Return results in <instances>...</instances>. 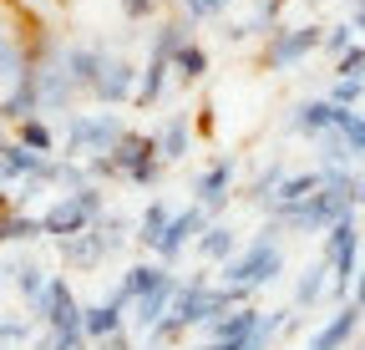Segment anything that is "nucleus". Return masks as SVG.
I'll list each match as a JSON object with an SVG mask.
<instances>
[{"instance_id": "obj_10", "label": "nucleus", "mask_w": 365, "mask_h": 350, "mask_svg": "<svg viewBox=\"0 0 365 350\" xmlns=\"http://www.w3.org/2000/svg\"><path fill=\"white\" fill-rule=\"evenodd\" d=\"M76 97H86V92L71 81L66 61L41 66V112H71V107H76Z\"/></svg>"}, {"instance_id": "obj_14", "label": "nucleus", "mask_w": 365, "mask_h": 350, "mask_svg": "<svg viewBox=\"0 0 365 350\" xmlns=\"http://www.w3.org/2000/svg\"><path fill=\"white\" fill-rule=\"evenodd\" d=\"M319 188H325V168H314V173H289V178H284V188L274 193V203H269V218H274V213H284V208L309 203Z\"/></svg>"}, {"instance_id": "obj_6", "label": "nucleus", "mask_w": 365, "mask_h": 350, "mask_svg": "<svg viewBox=\"0 0 365 350\" xmlns=\"http://www.w3.org/2000/svg\"><path fill=\"white\" fill-rule=\"evenodd\" d=\"M319 259L330 264L335 294L350 299V289H355V279H360V229H355V218H345V224H335V229L325 234V254H319Z\"/></svg>"}, {"instance_id": "obj_47", "label": "nucleus", "mask_w": 365, "mask_h": 350, "mask_svg": "<svg viewBox=\"0 0 365 350\" xmlns=\"http://www.w3.org/2000/svg\"><path fill=\"white\" fill-rule=\"evenodd\" d=\"M203 350H218V345H203Z\"/></svg>"}, {"instance_id": "obj_39", "label": "nucleus", "mask_w": 365, "mask_h": 350, "mask_svg": "<svg viewBox=\"0 0 365 350\" xmlns=\"http://www.w3.org/2000/svg\"><path fill=\"white\" fill-rule=\"evenodd\" d=\"M228 6V0H188V6H182V16L188 21H208V16H218Z\"/></svg>"}, {"instance_id": "obj_46", "label": "nucleus", "mask_w": 365, "mask_h": 350, "mask_svg": "<svg viewBox=\"0 0 365 350\" xmlns=\"http://www.w3.org/2000/svg\"><path fill=\"white\" fill-rule=\"evenodd\" d=\"M6 148H11V143H6V138H0V153H6Z\"/></svg>"}, {"instance_id": "obj_7", "label": "nucleus", "mask_w": 365, "mask_h": 350, "mask_svg": "<svg viewBox=\"0 0 365 350\" xmlns=\"http://www.w3.org/2000/svg\"><path fill=\"white\" fill-rule=\"evenodd\" d=\"M208 224H213V213L203 203H188L182 213H173V224H168V234L158 244V264H173V259L188 249V239H203L208 234Z\"/></svg>"}, {"instance_id": "obj_32", "label": "nucleus", "mask_w": 365, "mask_h": 350, "mask_svg": "<svg viewBox=\"0 0 365 350\" xmlns=\"http://www.w3.org/2000/svg\"><path fill=\"white\" fill-rule=\"evenodd\" d=\"M335 133H340V138L350 143V153L365 163V112H345V107H340V122H335Z\"/></svg>"}, {"instance_id": "obj_30", "label": "nucleus", "mask_w": 365, "mask_h": 350, "mask_svg": "<svg viewBox=\"0 0 365 350\" xmlns=\"http://www.w3.org/2000/svg\"><path fill=\"white\" fill-rule=\"evenodd\" d=\"M325 274H330V264L319 259V264H309L304 274H299V289H294V310H309V304L325 294Z\"/></svg>"}, {"instance_id": "obj_5", "label": "nucleus", "mask_w": 365, "mask_h": 350, "mask_svg": "<svg viewBox=\"0 0 365 350\" xmlns=\"http://www.w3.org/2000/svg\"><path fill=\"white\" fill-rule=\"evenodd\" d=\"M325 46V26H279L269 41H264V51H259V66L264 71H289L299 66L309 51Z\"/></svg>"}, {"instance_id": "obj_22", "label": "nucleus", "mask_w": 365, "mask_h": 350, "mask_svg": "<svg viewBox=\"0 0 365 350\" xmlns=\"http://www.w3.org/2000/svg\"><path fill=\"white\" fill-rule=\"evenodd\" d=\"M168 224H173L168 203H163V198H153V203H148V213L137 218V229H132V244H137V249H153V254H158V244H163Z\"/></svg>"}, {"instance_id": "obj_2", "label": "nucleus", "mask_w": 365, "mask_h": 350, "mask_svg": "<svg viewBox=\"0 0 365 350\" xmlns=\"http://www.w3.org/2000/svg\"><path fill=\"white\" fill-rule=\"evenodd\" d=\"M107 213V193L91 183V188H81V193H61L51 208L41 213V229H46V239H56V244H71V239H81L97 218Z\"/></svg>"}, {"instance_id": "obj_1", "label": "nucleus", "mask_w": 365, "mask_h": 350, "mask_svg": "<svg viewBox=\"0 0 365 350\" xmlns=\"http://www.w3.org/2000/svg\"><path fill=\"white\" fill-rule=\"evenodd\" d=\"M279 269H284V249H279V224H274V218H269V224L234 254V259H228V264H223V279L228 284H234V289H264V284H274V279H279Z\"/></svg>"}, {"instance_id": "obj_16", "label": "nucleus", "mask_w": 365, "mask_h": 350, "mask_svg": "<svg viewBox=\"0 0 365 350\" xmlns=\"http://www.w3.org/2000/svg\"><path fill=\"white\" fill-rule=\"evenodd\" d=\"M31 66H36V61H31L26 36H21V31H0V81H6V86H16V81H21Z\"/></svg>"}, {"instance_id": "obj_38", "label": "nucleus", "mask_w": 365, "mask_h": 350, "mask_svg": "<svg viewBox=\"0 0 365 350\" xmlns=\"http://www.w3.org/2000/svg\"><path fill=\"white\" fill-rule=\"evenodd\" d=\"M122 11H127V21H153L163 11V0H122Z\"/></svg>"}, {"instance_id": "obj_25", "label": "nucleus", "mask_w": 365, "mask_h": 350, "mask_svg": "<svg viewBox=\"0 0 365 350\" xmlns=\"http://www.w3.org/2000/svg\"><path fill=\"white\" fill-rule=\"evenodd\" d=\"M198 254H203V259H213V264H228V259L239 254V234L213 218V224H208V234L198 239Z\"/></svg>"}, {"instance_id": "obj_31", "label": "nucleus", "mask_w": 365, "mask_h": 350, "mask_svg": "<svg viewBox=\"0 0 365 350\" xmlns=\"http://www.w3.org/2000/svg\"><path fill=\"white\" fill-rule=\"evenodd\" d=\"M91 229H97V239L107 244V254H117V249H122V244L132 239V234H127L132 224H127L122 213H112V208H107V213H102V218H97V224H91Z\"/></svg>"}, {"instance_id": "obj_24", "label": "nucleus", "mask_w": 365, "mask_h": 350, "mask_svg": "<svg viewBox=\"0 0 365 350\" xmlns=\"http://www.w3.org/2000/svg\"><path fill=\"white\" fill-rule=\"evenodd\" d=\"M61 259H66V264H71V269H97V264H102V259H112V254H107V244L97 239V229H86L81 239H71V244H61Z\"/></svg>"}, {"instance_id": "obj_36", "label": "nucleus", "mask_w": 365, "mask_h": 350, "mask_svg": "<svg viewBox=\"0 0 365 350\" xmlns=\"http://www.w3.org/2000/svg\"><path fill=\"white\" fill-rule=\"evenodd\" d=\"M335 76H340V81H365V46H350V51L335 61Z\"/></svg>"}, {"instance_id": "obj_34", "label": "nucleus", "mask_w": 365, "mask_h": 350, "mask_svg": "<svg viewBox=\"0 0 365 350\" xmlns=\"http://www.w3.org/2000/svg\"><path fill=\"white\" fill-rule=\"evenodd\" d=\"M350 46H360V41H355V26L350 21H340V26H325V46H319V51H330L335 61L350 51Z\"/></svg>"}, {"instance_id": "obj_3", "label": "nucleus", "mask_w": 365, "mask_h": 350, "mask_svg": "<svg viewBox=\"0 0 365 350\" xmlns=\"http://www.w3.org/2000/svg\"><path fill=\"white\" fill-rule=\"evenodd\" d=\"M127 138V127L117 112H71L66 117V158L71 153H86V158H107L117 143Z\"/></svg>"}, {"instance_id": "obj_20", "label": "nucleus", "mask_w": 365, "mask_h": 350, "mask_svg": "<svg viewBox=\"0 0 365 350\" xmlns=\"http://www.w3.org/2000/svg\"><path fill=\"white\" fill-rule=\"evenodd\" d=\"M182 46H193V21L178 11V16H168V21H163V26L153 31V56L173 61V56H178Z\"/></svg>"}, {"instance_id": "obj_9", "label": "nucleus", "mask_w": 365, "mask_h": 350, "mask_svg": "<svg viewBox=\"0 0 365 350\" xmlns=\"http://www.w3.org/2000/svg\"><path fill=\"white\" fill-rule=\"evenodd\" d=\"M41 117V66H31L6 97H0V122H11V127H21V122H36Z\"/></svg>"}, {"instance_id": "obj_37", "label": "nucleus", "mask_w": 365, "mask_h": 350, "mask_svg": "<svg viewBox=\"0 0 365 350\" xmlns=\"http://www.w3.org/2000/svg\"><path fill=\"white\" fill-rule=\"evenodd\" d=\"M365 97V81H340L335 76V86H330V102L335 107H345V112H355V102Z\"/></svg>"}, {"instance_id": "obj_15", "label": "nucleus", "mask_w": 365, "mask_h": 350, "mask_svg": "<svg viewBox=\"0 0 365 350\" xmlns=\"http://www.w3.org/2000/svg\"><path fill=\"white\" fill-rule=\"evenodd\" d=\"M284 6H289V0H259V6H254V16L249 21H239V26H228L223 36L228 41H249V36H274V31H279V16H284Z\"/></svg>"}, {"instance_id": "obj_28", "label": "nucleus", "mask_w": 365, "mask_h": 350, "mask_svg": "<svg viewBox=\"0 0 365 350\" xmlns=\"http://www.w3.org/2000/svg\"><path fill=\"white\" fill-rule=\"evenodd\" d=\"M41 234H46V229H41V213H21V208H16V213L0 218V244H21V239L31 244V239H41Z\"/></svg>"}, {"instance_id": "obj_26", "label": "nucleus", "mask_w": 365, "mask_h": 350, "mask_svg": "<svg viewBox=\"0 0 365 350\" xmlns=\"http://www.w3.org/2000/svg\"><path fill=\"white\" fill-rule=\"evenodd\" d=\"M11 284H16V294L31 304V310H36V304H41V294H46V284H51V274H46L41 264H31V259H21V264L11 269Z\"/></svg>"}, {"instance_id": "obj_45", "label": "nucleus", "mask_w": 365, "mask_h": 350, "mask_svg": "<svg viewBox=\"0 0 365 350\" xmlns=\"http://www.w3.org/2000/svg\"><path fill=\"white\" fill-rule=\"evenodd\" d=\"M163 6H188V0H163Z\"/></svg>"}, {"instance_id": "obj_35", "label": "nucleus", "mask_w": 365, "mask_h": 350, "mask_svg": "<svg viewBox=\"0 0 365 350\" xmlns=\"http://www.w3.org/2000/svg\"><path fill=\"white\" fill-rule=\"evenodd\" d=\"M314 143H319V153H325V168H350L355 153H350V143L340 133H325V138H314Z\"/></svg>"}, {"instance_id": "obj_33", "label": "nucleus", "mask_w": 365, "mask_h": 350, "mask_svg": "<svg viewBox=\"0 0 365 350\" xmlns=\"http://www.w3.org/2000/svg\"><path fill=\"white\" fill-rule=\"evenodd\" d=\"M16 143L31 148V153H51V148H56V133L36 117V122H21V127H16Z\"/></svg>"}, {"instance_id": "obj_8", "label": "nucleus", "mask_w": 365, "mask_h": 350, "mask_svg": "<svg viewBox=\"0 0 365 350\" xmlns=\"http://www.w3.org/2000/svg\"><path fill=\"white\" fill-rule=\"evenodd\" d=\"M61 61H66V71H71V81L81 86V92L91 97V92H97V81H102V71H107V46H102V41H76V46H66L61 51Z\"/></svg>"}, {"instance_id": "obj_21", "label": "nucleus", "mask_w": 365, "mask_h": 350, "mask_svg": "<svg viewBox=\"0 0 365 350\" xmlns=\"http://www.w3.org/2000/svg\"><path fill=\"white\" fill-rule=\"evenodd\" d=\"M122 310L127 304L122 299H102V304H86V340H112V335H122Z\"/></svg>"}, {"instance_id": "obj_23", "label": "nucleus", "mask_w": 365, "mask_h": 350, "mask_svg": "<svg viewBox=\"0 0 365 350\" xmlns=\"http://www.w3.org/2000/svg\"><path fill=\"white\" fill-rule=\"evenodd\" d=\"M284 178H289V168H284L279 158H269V168H259V173H254V183L244 188V198H249V203H259V208L269 213V203H274V193L284 188Z\"/></svg>"}, {"instance_id": "obj_19", "label": "nucleus", "mask_w": 365, "mask_h": 350, "mask_svg": "<svg viewBox=\"0 0 365 350\" xmlns=\"http://www.w3.org/2000/svg\"><path fill=\"white\" fill-rule=\"evenodd\" d=\"M158 148H163V163H182L193 148V117L188 112H173L163 122V133H158Z\"/></svg>"}, {"instance_id": "obj_4", "label": "nucleus", "mask_w": 365, "mask_h": 350, "mask_svg": "<svg viewBox=\"0 0 365 350\" xmlns=\"http://www.w3.org/2000/svg\"><path fill=\"white\" fill-rule=\"evenodd\" d=\"M107 163H112V173L117 178H127V183H137V188H153L158 178H163V148H158V138L153 133H127L112 153H107Z\"/></svg>"}, {"instance_id": "obj_18", "label": "nucleus", "mask_w": 365, "mask_h": 350, "mask_svg": "<svg viewBox=\"0 0 365 350\" xmlns=\"http://www.w3.org/2000/svg\"><path fill=\"white\" fill-rule=\"evenodd\" d=\"M168 274H173L168 264H132V269L122 274V284H117V294H112V299H122V304H137L143 294H153V289H158Z\"/></svg>"}, {"instance_id": "obj_27", "label": "nucleus", "mask_w": 365, "mask_h": 350, "mask_svg": "<svg viewBox=\"0 0 365 350\" xmlns=\"http://www.w3.org/2000/svg\"><path fill=\"white\" fill-rule=\"evenodd\" d=\"M168 76H173V61H163V56H148V71H143V81H137V107H153L163 92H168Z\"/></svg>"}, {"instance_id": "obj_12", "label": "nucleus", "mask_w": 365, "mask_h": 350, "mask_svg": "<svg viewBox=\"0 0 365 350\" xmlns=\"http://www.w3.org/2000/svg\"><path fill=\"white\" fill-rule=\"evenodd\" d=\"M335 122H340V107L330 102V97H309V102H299L294 112H289V127L294 133H304V138H325V133H335Z\"/></svg>"}, {"instance_id": "obj_42", "label": "nucleus", "mask_w": 365, "mask_h": 350, "mask_svg": "<svg viewBox=\"0 0 365 350\" xmlns=\"http://www.w3.org/2000/svg\"><path fill=\"white\" fill-rule=\"evenodd\" d=\"M97 350H132V345H127V335H112V340H102Z\"/></svg>"}, {"instance_id": "obj_41", "label": "nucleus", "mask_w": 365, "mask_h": 350, "mask_svg": "<svg viewBox=\"0 0 365 350\" xmlns=\"http://www.w3.org/2000/svg\"><path fill=\"white\" fill-rule=\"evenodd\" d=\"M350 304H360V310H365V269H360V279H355V289H350Z\"/></svg>"}, {"instance_id": "obj_43", "label": "nucleus", "mask_w": 365, "mask_h": 350, "mask_svg": "<svg viewBox=\"0 0 365 350\" xmlns=\"http://www.w3.org/2000/svg\"><path fill=\"white\" fill-rule=\"evenodd\" d=\"M6 213H16V193H6V188H0V218H6Z\"/></svg>"}, {"instance_id": "obj_29", "label": "nucleus", "mask_w": 365, "mask_h": 350, "mask_svg": "<svg viewBox=\"0 0 365 350\" xmlns=\"http://www.w3.org/2000/svg\"><path fill=\"white\" fill-rule=\"evenodd\" d=\"M173 71H178V81H182V86L203 81V76H208V51L198 46V41H193V46H182V51L173 56Z\"/></svg>"}, {"instance_id": "obj_13", "label": "nucleus", "mask_w": 365, "mask_h": 350, "mask_svg": "<svg viewBox=\"0 0 365 350\" xmlns=\"http://www.w3.org/2000/svg\"><path fill=\"white\" fill-rule=\"evenodd\" d=\"M228 188H234V158H218L213 168H203V178L193 183V203H203L208 213H218L223 203H228Z\"/></svg>"}, {"instance_id": "obj_44", "label": "nucleus", "mask_w": 365, "mask_h": 350, "mask_svg": "<svg viewBox=\"0 0 365 350\" xmlns=\"http://www.w3.org/2000/svg\"><path fill=\"white\" fill-rule=\"evenodd\" d=\"M350 26H355V31H365V0H355V16H350Z\"/></svg>"}, {"instance_id": "obj_11", "label": "nucleus", "mask_w": 365, "mask_h": 350, "mask_svg": "<svg viewBox=\"0 0 365 350\" xmlns=\"http://www.w3.org/2000/svg\"><path fill=\"white\" fill-rule=\"evenodd\" d=\"M137 81H143V71H137L132 61H122V56H112L91 97H97V102H107V107H122V102H132V97H137Z\"/></svg>"}, {"instance_id": "obj_17", "label": "nucleus", "mask_w": 365, "mask_h": 350, "mask_svg": "<svg viewBox=\"0 0 365 350\" xmlns=\"http://www.w3.org/2000/svg\"><path fill=\"white\" fill-rule=\"evenodd\" d=\"M360 315H365L360 304H350V299H345L340 310H335V320L309 340V350H345V345H350V335H355V325H360Z\"/></svg>"}, {"instance_id": "obj_40", "label": "nucleus", "mask_w": 365, "mask_h": 350, "mask_svg": "<svg viewBox=\"0 0 365 350\" xmlns=\"http://www.w3.org/2000/svg\"><path fill=\"white\" fill-rule=\"evenodd\" d=\"M0 340H26V320H0Z\"/></svg>"}]
</instances>
